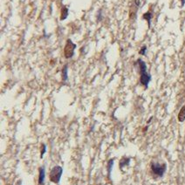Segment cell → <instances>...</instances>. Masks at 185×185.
Segmentation results:
<instances>
[{"label":"cell","mask_w":185,"mask_h":185,"mask_svg":"<svg viewBox=\"0 0 185 185\" xmlns=\"http://www.w3.org/2000/svg\"><path fill=\"white\" fill-rule=\"evenodd\" d=\"M45 179V167H40L38 169V185H44Z\"/></svg>","instance_id":"5"},{"label":"cell","mask_w":185,"mask_h":185,"mask_svg":"<svg viewBox=\"0 0 185 185\" xmlns=\"http://www.w3.org/2000/svg\"><path fill=\"white\" fill-rule=\"evenodd\" d=\"M177 118H178V120H179L180 122H184L185 120V105L184 106H183L182 108L180 109Z\"/></svg>","instance_id":"9"},{"label":"cell","mask_w":185,"mask_h":185,"mask_svg":"<svg viewBox=\"0 0 185 185\" xmlns=\"http://www.w3.org/2000/svg\"><path fill=\"white\" fill-rule=\"evenodd\" d=\"M45 151H46V145L45 144H42L41 151H40V158H43V155H45Z\"/></svg>","instance_id":"13"},{"label":"cell","mask_w":185,"mask_h":185,"mask_svg":"<svg viewBox=\"0 0 185 185\" xmlns=\"http://www.w3.org/2000/svg\"><path fill=\"white\" fill-rule=\"evenodd\" d=\"M150 168H151V171L152 173L155 176H158V177H162L165 171H166V169H167V165L166 163H158V162H151V165H150Z\"/></svg>","instance_id":"3"},{"label":"cell","mask_w":185,"mask_h":185,"mask_svg":"<svg viewBox=\"0 0 185 185\" xmlns=\"http://www.w3.org/2000/svg\"><path fill=\"white\" fill-rule=\"evenodd\" d=\"M152 17H153V14H152V12H150V11H147L146 13H144L143 14V16H142V18L145 19V20H147V22H148V26L150 27V25H151V19H152Z\"/></svg>","instance_id":"10"},{"label":"cell","mask_w":185,"mask_h":185,"mask_svg":"<svg viewBox=\"0 0 185 185\" xmlns=\"http://www.w3.org/2000/svg\"><path fill=\"white\" fill-rule=\"evenodd\" d=\"M136 63L140 69V82L145 88H148L149 82L151 81V74L147 71V64L142 59H138Z\"/></svg>","instance_id":"1"},{"label":"cell","mask_w":185,"mask_h":185,"mask_svg":"<svg viewBox=\"0 0 185 185\" xmlns=\"http://www.w3.org/2000/svg\"><path fill=\"white\" fill-rule=\"evenodd\" d=\"M113 162H114V160L113 159H110L108 162V176H110L112 172V169L113 167Z\"/></svg>","instance_id":"11"},{"label":"cell","mask_w":185,"mask_h":185,"mask_svg":"<svg viewBox=\"0 0 185 185\" xmlns=\"http://www.w3.org/2000/svg\"><path fill=\"white\" fill-rule=\"evenodd\" d=\"M75 48H76V45L70 38H68L67 40V43L64 48V56L66 59H71L74 56Z\"/></svg>","instance_id":"4"},{"label":"cell","mask_w":185,"mask_h":185,"mask_svg":"<svg viewBox=\"0 0 185 185\" xmlns=\"http://www.w3.org/2000/svg\"><path fill=\"white\" fill-rule=\"evenodd\" d=\"M62 174H63V168L61 166H59V165L54 166L51 169L50 174H49L50 181L53 184H60Z\"/></svg>","instance_id":"2"},{"label":"cell","mask_w":185,"mask_h":185,"mask_svg":"<svg viewBox=\"0 0 185 185\" xmlns=\"http://www.w3.org/2000/svg\"><path fill=\"white\" fill-rule=\"evenodd\" d=\"M181 2H182V4H181V5H182V7H184L185 4V0H181Z\"/></svg>","instance_id":"14"},{"label":"cell","mask_w":185,"mask_h":185,"mask_svg":"<svg viewBox=\"0 0 185 185\" xmlns=\"http://www.w3.org/2000/svg\"><path fill=\"white\" fill-rule=\"evenodd\" d=\"M69 14V9L67 6H63L61 9V12H60V20H65L67 18Z\"/></svg>","instance_id":"6"},{"label":"cell","mask_w":185,"mask_h":185,"mask_svg":"<svg viewBox=\"0 0 185 185\" xmlns=\"http://www.w3.org/2000/svg\"><path fill=\"white\" fill-rule=\"evenodd\" d=\"M68 79V66L65 65L62 69V80L64 82H67Z\"/></svg>","instance_id":"8"},{"label":"cell","mask_w":185,"mask_h":185,"mask_svg":"<svg viewBox=\"0 0 185 185\" xmlns=\"http://www.w3.org/2000/svg\"><path fill=\"white\" fill-rule=\"evenodd\" d=\"M130 158L129 157H123L120 161V169H123V168L125 167V166H128V164H129V162H130Z\"/></svg>","instance_id":"7"},{"label":"cell","mask_w":185,"mask_h":185,"mask_svg":"<svg viewBox=\"0 0 185 185\" xmlns=\"http://www.w3.org/2000/svg\"><path fill=\"white\" fill-rule=\"evenodd\" d=\"M147 50H148L147 46H146V45H143V46H142V48L140 49V51H139V53H140L141 55H146Z\"/></svg>","instance_id":"12"}]
</instances>
